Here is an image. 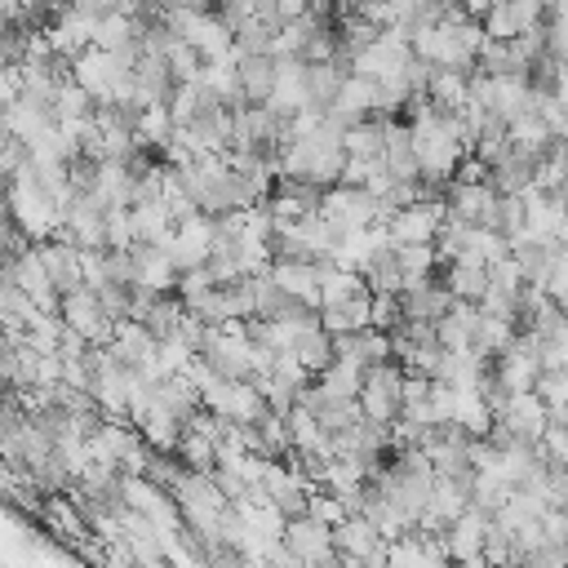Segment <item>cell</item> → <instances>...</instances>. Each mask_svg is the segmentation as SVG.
I'll list each match as a JSON object with an SVG mask.
<instances>
[{
  "mask_svg": "<svg viewBox=\"0 0 568 568\" xmlns=\"http://www.w3.org/2000/svg\"><path fill=\"white\" fill-rule=\"evenodd\" d=\"M4 209H9L13 231H18L27 244H44V240H53L58 226H62L58 204L40 191V182H36V173H31L27 160L4 178Z\"/></svg>",
  "mask_w": 568,
  "mask_h": 568,
  "instance_id": "6da1fadb",
  "label": "cell"
},
{
  "mask_svg": "<svg viewBox=\"0 0 568 568\" xmlns=\"http://www.w3.org/2000/svg\"><path fill=\"white\" fill-rule=\"evenodd\" d=\"M200 408H209V413H213L217 422H226V426H253V422L266 413L257 386H253V382H231V377H213V382L200 390Z\"/></svg>",
  "mask_w": 568,
  "mask_h": 568,
  "instance_id": "7a4b0ae2",
  "label": "cell"
},
{
  "mask_svg": "<svg viewBox=\"0 0 568 568\" xmlns=\"http://www.w3.org/2000/svg\"><path fill=\"white\" fill-rule=\"evenodd\" d=\"M399 386H404V373L399 364H377V368H364V382H359V395H355V408L364 422L373 426H390L399 417Z\"/></svg>",
  "mask_w": 568,
  "mask_h": 568,
  "instance_id": "3957f363",
  "label": "cell"
},
{
  "mask_svg": "<svg viewBox=\"0 0 568 568\" xmlns=\"http://www.w3.org/2000/svg\"><path fill=\"white\" fill-rule=\"evenodd\" d=\"M58 320H62V328L75 333L84 346H106V342H111V328H115V320L102 311L98 293H89V288L62 293V297H58Z\"/></svg>",
  "mask_w": 568,
  "mask_h": 568,
  "instance_id": "277c9868",
  "label": "cell"
},
{
  "mask_svg": "<svg viewBox=\"0 0 568 568\" xmlns=\"http://www.w3.org/2000/svg\"><path fill=\"white\" fill-rule=\"evenodd\" d=\"M124 80H129V67H124L115 53L84 49V53L71 58V84H80V89L93 98V106H106Z\"/></svg>",
  "mask_w": 568,
  "mask_h": 568,
  "instance_id": "5b68a950",
  "label": "cell"
},
{
  "mask_svg": "<svg viewBox=\"0 0 568 568\" xmlns=\"http://www.w3.org/2000/svg\"><path fill=\"white\" fill-rule=\"evenodd\" d=\"M315 213H320L337 235L382 222L377 200H373L368 191H359V186H328V191H320V209H315Z\"/></svg>",
  "mask_w": 568,
  "mask_h": 568,
  "instance_id": "8992f818",
  "label": "cell"
},
{
  "mask_svg": "<svg viewBox=\"0 0 568 568\" xmlns=\"http://www.w3.org/2000/svg\"><path fill=\"white\" fill-rule=\"evenodd\" d=\"M213 240H217L213 217H209V213H191V217L173 222V231H169V240H164L160 248L169 253V262H173L178 275H182V271H200V266L209 262Z\"/></svg>",
  "mask_w": 568,
  "mask_h": 568,
  "instance_id": "52a82bcc",
  "label": "cell"
},
{
  "mask_svg": "<svg viewBox=\"0 0 568 568\" xmlns=\"http://www.w3.org/2000/svg\"><path fill=\"white\" fill-rule=\"evenodd\" d=\"M439 222H444V200H413V204L395 209L382 226H386L390 244H430Z\"/></svg>",
  "mask_w": 568,
  "mask_h": 568,
  "instance_id": "ba28073f",
  "label": "cell"
},
{
  "mask_svg": "<svg viewBox=\"0 0 568 568\" xmlns=\"http://www.w3.org/2000/svg\"><path fill=\"white\" fill-rule=\"evenodd\" d=\"M4 275H9L13 288H22V293L36 302V311L58 315V293H53V284H49V275H44V262H40V248H36V244L18 248V253L9 257V266H4Z\"/></svg>",
  "mask_w": 568,
  "mask_h": 568,
  "instance_id": "9c48e42d",
  "label": "cell"
},
{
  "mask_svg": "<svg viewBox=\"0 0 568 568\" xmlns=\"http://www.w3.org/2000/svg\"><path fill=\"white\" fill-rule=\"evenodd\" d=\"M275 62V80H271V93H266V111H275L280 120L306 111V62L302 58H271Z\"/></svg>",
  "mask_w": 568,
  "mask_h": 568,
  "instance_id": "30bf717a",
  "label": "cell"
},
{
  "mask_svg": "<svg viewBox=\"0 0 568 568\" xmlns=\"http://www.w3.org/2000/svg\"><path fill=\"white\" fill-rule=\"evenodd\" d=\"M129 262H133V288H142L151 297H169L173 293L178 266L169 262V253L160 244H133L129 248Z\"/></svg>",
  "mask_w": 568,
  "mask_h": 568,
  "instance_id": "8fae6325",
  "label": "cell"
},
{
  "mask_svg": "<svg viewBox=\"0 0 568 568\" xmlns=\"http://www.w3.org/2000/svg\"><path fill=\"white\" fill-rule=\"evenodd\" d=\"M266 275L275 280V288H280L288 302H302V306H315V311H320V266H315V262H284V257H271Z\"/></svg>",
  "mask_w": 568,
  "mask_h": 568,
  "instance_id": "7c38bea8",
  "label": "cell"
},
{
  "mask_svg": "<svg viewBox=\"0 0 568 568\" xmlns=\"http://www.w3.org/2000/svg\"><path fill=\"white\" fill-rule=\"evenodd\" d=\"M484 528H488V515H479L475 506H466L448 528H439V546H444V559L448 564H462V559H475L484 550Z\"/></svg>",
  "mask_w": 568,
  "mask_h": 568,
  "instance_id": "4fadbf2b",
  "label": "cell"
},
{
  "mask_svg": "<svg viewBox=\"0 0 568 568\" xmlns=\"http://www.w3.org/2000/svg\"><path fill=\"white\" fill-rule=\"evenodd\" d=\"M488 377V359L475 355V351H439L435 368H430V382L448 386V390H466V386H484Z\"/></svg>",
  "mask_w": 568,
  "mask_h": 568,
  "instance_id": "5bb4252c",
  "label": "cell"
},
{
  "mask_svg": "<svg viewBox=\"0 0 568 568\" xmlns=\"http://www.w3.org/2000/svg\"><path fill=\"white\" fill-rule=\"evenodd\" d=\"M395 297H399V320H413V324H435V320L453 306L448 288H444V284H435V280L408 284V288H399Z\"/></svg>",
  "mask_w": 568,
  "mask_h": 568,
  "instance_id": "9a60e30c",
  "label": "cell"
},
{
  "mask_svg": "<svg viewBox=\"0 0 568 568\" xmlns=\"http://www.w3.org/2000/svg\"><path fill=\"white\" fill-rule=\"evenodd\" d=\"M40 248V262H44V275L53 284V293H71V288H84L80 284V248H71L67 240H44L36 244Z\"/></svg>",
  "mask_w": 568,
  "mask_h": 568,
  "instance_id": "2e32d148",
  "label": "cell"
},
{
  "mask_svg": "<svg viewBox=\"0 0 568 568\" xmlns=\"http://www.w3.org/2000/svg\"><path fill=\"white\" fill-rule=\"evenodd\" d=\"M475 324H479V306H470V302H453V306L435 320V342H439V351H470V342H475Z\"/></svg>",
  "mask_w": 568,
  "mask_h": 568,
  "instance_id": "e0dca14e",
  "label": "cell"
},
{
  "mask_svg": "<svg viewBox=\"0 0 568 568\" xmlns=\"http://www.w3.org/2000/svg\"><path fill=\"white\" fill-rule=\"evenodd\" d=\"M235 80H240V98L244 106H262L275 80V62L266 53H240L235 58Z\"/></svg>",
  "mask_w": 568,
  "mask_h": 568,
  "instance_id": "ac0fdd59",
  "label": "cell"
},
{
  "mask_svg": "<svg viewBox=\"0 0 568 568\" xmlns=\"http://www.w3.org/2000/svg\"><path fill=\"white\" fill-rule=\"evenodd\" d=\"M129 222H133V244H164L173 231V217L164 209V200H138L129 204Z\"/></svg>",
  "mask_w": 568,
  "mask_h": 568,
  "instance_id": "d6986e66",
  "label": "cell"
},
{
  "mask_svg": "<svg viewBox=\"0 0 568 568\" xmlns=\"http://www.w3.org/2000/svg\"><path fill=\"white\" fill-rule=\"evenodd\" d=\"M368 302H373V293L364 288V293H355L351 302H337V306H320V311H315V315H320V328H324L328 337L368 328Z\"/></svg>",
  "mask_w": 568,
  "mask_h": 568,
  "instance_id": "ffe728a7",
  "label": "cell"
},
{
  "mask_svg": "<svg viewBox=\"0 0 568 568\" xmlns=\"http://www.w3.org/2000/svg\"><path fill=\"white\" fill-rule=\"evenodd\" d=\"M288 355L315 377V373H324L328 364H333V342H328V333L320 328V324H311V328H302L297 333V342L288 346Z\"/></svg>",
  "mask_w": 568,
  "mask_h": 568,
  "instance_id": "44dd1931",
  "label": "cell"
},
{
  "mask_svg": "<svg viewBox=\"0 0 568 568\" xmlns=\"http://www.w3.org/2000/svg\"><path fill=\"white\" fill-rule=\"evenodd\" d=\"M40 515H44V524H49L58 537H67V541H75V546L89 537V524H84V515H80V506H75L71 497H58V493H53V497L40 506Z\"/></svg>",
  "mask_w": 568,
  "mask_h": 568,
  "instance_id": "7402d4cb",
  "label": "cell"
},
{
  "mask_svg": "<svg viewBox=\"0 0 568 568\" xmlns=\"http://www.w3.org/2000/svg\"><path fill=\"white\" fill-rule=\"evenodd\" d=\"M133 142L146 151V146H164L169 142V133H173V120H169V106L164 102H151V106H142L138 115H133Z\"/></svg>",
  "mask_w": 568,
  "mask_h": 568,
  "instance_id": "603a6c76",
  "label": "cell"
},
{
  "mask_svg": "<svg viewBox=\"0 0 568 568\" xmlns=\"http://www.w3.org/2000/svg\"><path fill=\"white\" fill-rule=\"evenodd\" d=\"M435 262H439V257H435V244H395V266H399L404 288L430 280Z\"/></svg>",
  "mask_w": 568,
  "mask_h": 568,
  "instance_id": "cb8c5ba5",
  "label": "cell"
},
{
  "mask_svg": "<svg viewBox=\"0 0 568 568\" xmlns=\"http://www.w3.org/2000/svg\"><path fill=\"white\" fill-rule=\"evenodd\" d=\"M355 293H364V280L355 271H342L333 262L320 266V306H337V302H351Z\"/></svg>",
  "mask_w": 568,
  "mask_h": 568,
  "instance_id": "d4e9b609",
  "label": "cell"
},
{
  "mask_svg": "<svg viewBox=\"0 0 568 568\" xmlns=\"http://www.w3.org/2000/svg\"><path fill=\"white\" fill-rule=\"evenodd\" d=\"M315 377H320L315 386H320L324 399H355V395H359V382H364V373H359L355 364H346V359H333V364H328L324 373H315Z\"/></svg>",
  "mask_w": 568,
  "mask_h": 568,
  "instance_id": "484cf974",
  "label": "cell"
},
{
  "mask_svg": "<svg viewBox=\"0 0 568 568\" xmlns=\"http://www.w3.org/2000/svg\"><path fill=\"white\" fill-rule=\"evenodd\" d=\"M342 84V71L333 62H306V111H324Z\"/></svg>",
  "mask_w": 568,
  "mask_h": 568,
  "instance_id": "4316f807",
  "label": "cell"
},
{
  "mask_svg": "<svg viewBox=\"0 0 568 568\" xmlns=\"http://www.w3.org/2000/svg\"><path fill=\"white\" fill-rule=\"evenodd\" d=\"M444 288L453 302H479L488 280H484V266H466V262H448V275H444Z\"/></svg>",
  "mask_w": 568,
  "mask_h": 568,
  "instance_id": "83f0119b",
  "label": "cell"
},
{
  "mask_svg": "<svg viewBox=\"0 0 568 568\" xmlns=\"http://www.w3.org/2000/svg\"><path fill=\"white\" fill-rule=\"evenodd\" d=\"M346 160H377L382 155V120H359L342 133Z\"/></svg>",
  "mask_w": 568,
  "mask_h": 568,
  "instance_id": "f1b7e54d",
  "label": "cell"
},
{
  "mask_svg": "<svg viewBox=\"0 0 568 568\" xmlns=\"http://www.w3.org/2000/svg\"><path fill=\"white\" fill-rule=\"evenodd\" d=\"M306 515H311L315 524H324V528H337V524H342V519H346L351 510H346V506H342V501H337L333 493L315 488V493H311V501H306Z\"/></svg>",
  "mask_w": 568,
  "mask_h": 568,
  "instance_id": "f546056e",
  "label": "cell"
},
{
  "mask_svg": "<svg viewBox=\"0 0 568 568\" xmlns=\"http://www.w3.org/2000/svg\"><path fill=\"white\" fill-rule=\"evenodd\" d=\"M271 13H275V22H293V18L311 13V0H271Z\"/></svg>",
  "mask_w": 568,
  "mask_h": 568,
  "instance_id": "4dcf8cb0",
  "label": "cell"
},
{
  "mask_svg": "<svg viewBox=\"0 0 568 568\" xmlns=\"http://www.w3.org/2000/svg\"><path fill=\"white\" fill-rule=\"evenodd\" d=\"M457 4H462V13H466L470 22H479V18L488 13V4H493V0H457Z\"/></svg>",
  "mask_w": 568,
  "mask_h": 568,
  "instance_id": "1f68e13d",
  "label": "cell"
}]
</instances>
